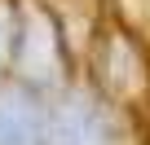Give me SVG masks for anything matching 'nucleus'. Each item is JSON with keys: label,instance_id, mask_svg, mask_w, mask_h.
Here are the masks:
<instances>
[{"label": "nucleus", "instance_id": "nucleus-1", "mask_svg": "<svg viewBox=\"0 0 150 145\" xmlns=\"http://www.w3.org/2000/svg\"><path fill=\"white\" fill-rule=\"evenodd\" d=\"M40 145H115V127H110L106 106L88 92L62 97L57 106L44 110Z\"/></svg>", "mask_w": 150, "mask_h": 145}, {"label": "nucleus", "instance_id": "nucleus-2", "mask_svg": "<svg viewBox=\"0 0 150 145\" xmlns=\"http://www.w3.org/2000/svg\"><path fill=\"white\" fill-rule=\"evenodd\" d=\"M13 62H18L27 84H53L62 75V40H57V27H53V18L44 9H31L18 22Z\"/></svg>", "mask_w": 150, "mask_h": 145}, {"label": "nucleus", "instance_id": "nucleus-3", "mask_svg": "<svg viewBox=\"0 0 150 145\" xmlns=\"http://www.w3.org/2000/svg\"><path fill=\"white\" fill-rule=\"evenodd\" d=\"M44 110L27 88H0V145H40Z\"/></svg>", "mask_w": 150, "mask_h": 145}, {"label": "nucleus", "instance_id": "nucleus-4", "mask_svg": "<svg viewBox=\"0 0 150 145\" xmlns=\"http://www.w3.org/2000/svg\"><path fill=\"white\" fill-rule=\"evenodd\" d=\"M13 44H18V13H13V5L0 0V70L13 57Z\"/></svg>", "mask_w": 150, "mask_h": 145}]
</instances>
